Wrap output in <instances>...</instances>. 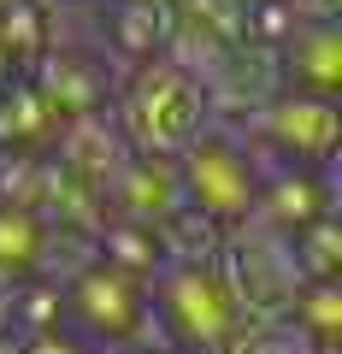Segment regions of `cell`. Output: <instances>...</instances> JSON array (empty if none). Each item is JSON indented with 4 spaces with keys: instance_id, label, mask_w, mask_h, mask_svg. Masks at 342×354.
<instances>
[{
    "instance_id": "10",
    "label": "cell",
    "mask_w": 342,
    "mask_h": 354,
    "mask_svg": "<svg viewBox=\"0 0 342 354\" xmlns=\"http://www.w3.org/2000/svg\"><path fill=\"white\" fill-rule=\"evenodd\" d=\"M30 77H36V88L53 101L59 118L101 113V106L113 101V77H106V65L83 59V53H65V48H48L36 65H30Z\"/></svg>"
},
{
    "instance_id": "15",
    "label": "cell",
    "mask_w": 342,
    "mask_h": 354,
    "mask_svg": "<svg viewBox=\"0 0 342 354\" xmlns=\"http://www.w3.org/2000/svg\"><path fill=\"white\" fill-rule=\"evenodd\" d=\"M283 242H289V260H295L301 278H336V266H342V225H336V213L307 218V225L289 230Z\"/></svg>"
},
{
    "instance_id": "16",
    "label": "cell",
    "mask_w": 342,
    "mask_h": 354,
    "mask_svg": "<svg viewBox=\"0 0 342 354\" xmlns=\"http://www.w3.org/2000/svg\"><path fill=\"white\" fill-rule=\"evenodd\" d=\"M225 354H330V348H319L289 313H272V319H248L225 342Z\"/></svg>"
},
{
    "instance_id": "7",
    "label": "cell",
    "mask_w": 342,
    "mask_h": 354,
    "mask_svg": "<svg viewBox=\"0 0 342 354\" xmlns=\"http://www.w3.org/2000/svg\"><path fill=\"white\" fill-rule=\"evenodd\" d=\"M178 207H183V183H178V160H165V153H130L106 183V218L160 225Z\"/></svg>"
},
{
    "instance_id": "12",
    "label": "cell",
    "mask_w": 342,
    "mask_h": 354,
    "mask_svg": "<svg viewBox=\"0 0 342 354\" xmlns=\"http://www.w3.org/2000/svg\"><path fill=\"white\" fill-rule=\"evenodd\" d=\"M65 118L53 113V101L36 88V77H0V153H48Z\"/></svg>"
},
{
    "instance_id": "4",
    "label": "cell",
    "mask_w": 342,
    "mask_h": 354,
    "mask_svg": "<svg viewBox=\"0 0 342 354\" xmlns=\"http://www.w3.org/2000/svg\"><path fill=\"white\" fill-rule=\"evenodd\" d=\"M65 290V325L77 337H89L95 348H136L153 325V290L148 278L124 272V266L95 254L83 272L59 283Z\"/></svg>"
},
{
    "instance_id": "9",
    "label": "cell",
    "mask_w": 342,
    "mask_h": 354,
    "mask_svg": "<svg viewBox=\"0 0 342 354\" xmlns=\"http://www.w3.org/2000/svg\"><path fill=\"white\" fill-rule=\"evenodd\" d=\"M330 213V165H266L254 218L266 230H301L307 218Z\"/></svg>"
},
{
    "instance_id": "1",
    "label": "cell",
    "mask_w": 342,
    "mask_h": 354,
    "mask_svg": "<svg viewBox=\"0 0 342 354\" xmlns=\"http://www.w3.org/2000/svg\"><path fill=\"white\" fill-rule=\"evenodd\" d=\"M113 113L118 136L130 142V153H165L178 160L207 124H213V101H207L201 77H189L178 59H142L124 71V83H113Z\"/></svg>"
},
{
    "instance_id": "13",
    "label": "cell",
    "mask_w": 342,
    "mask_h": 354,
    "mask_svg": "<svg viewBox=\"0 0 342 354\" xmlns=\"http://www.w3.org/2000/svg\"><path fill=\"white\" fill-rule=\"evenodd\" d=\"M41 248H48V218L0 201V290L41 278Z\"/></svg>"
},
{
    "instance_id": "5",
    "label": "cell",
    "mask_w": 342,
    "mask_h": 354,
    "mask_svg": "<svg viewBox=\"0 0 342 354\" xmlns=\"http://www.w3.org/2000/svg\"><path fill=\"white\" fill-rule=\"evenodd\" d=\"M254 124V148L272 153L278 165H330L342 142V113L330 95H301V88H278Z\"/></svg>"
},
{
    "instance_id": "20",
    "label": "cell",
    "mask_w": 342,
    "mask_h": 354,
    "mask_svg": "<svg viewBox=\"0 0 342 354\" xmlns=\"http://www.w3.org/2000/svg\"><path fill=\"white\" fill-rule=\"evenodd\" d=\"M6 6H18V0H0V12H6Z\"/></svg>"
},
{
    "instance_id": "14",
    "label": "cell",
    "mask_w": 342,
    "mask_h": 354,
    "mask_svg": "<svg viewBox=\"0 0 342 354\" xmlns=\"http://www.w3.org/2000/svg\"><path fill=\"white\" fill-rule=\"evenodd\" d=\"M283 313H289L319 348H336V337H342V283L336 278H301Z\"/></svg>"
},
{
    "instance_id": "19",
    "label": "cell",
    "mask_w": 342,
    "mask_h": 354,
    "mask_svg": "<svg viewBox=\"0 0 342 354\" xmlns=\"http://www.w3.org/2000/svg\"><path fill=\"white\" fill-rule=\"evenodd\" d=\"M106 354H136V348H106Z\"/></svg>"
},
{
    "instance_id": "11",
    "label": "cell",
    "mask_w": 342,
    "mask_h": 354,
    "mask_svg": "<svg viewBox=\"0 0 342 354\" xmlns=\"http://www.w3.org/2000/svg\"><path fill=\"white\" fill-rule=\"evenodd\" d=\"M171 30H178V6L171 0H106L101 6V36L124 65L160 59Z\"/></svg>"
},
{
    "instance_id": "2",
    "label": "cell",
    "mask_w": 342,
    "mask_h": 354,
    "mask_svg": "<svg viewBox=\"0 0 342 354\" xmlns=\"http://www.w3.org/2000/svg\"><path fill=\"white\" fill-rule=\"evenodd\" d=\"M148 290H153V319L189 354H225V342L248 325L218 260H165L148 278Z\"/></svg>"
},
{
    "instance_id": "3",
    "label": "cell",
    "mask_w": 342,
    "mask_h": 354,
    "mask_svg": "<svg viewBox=\"0 0 342 354\" xmlns=\"http://www.w3.org/2000/svg\"><path fill=\"white\" fill-rule=\"evenodd\" d=\"M260 148H248L242 136L218 130V118L178 153V183H183V201L195 207L201 218H213L218 230H236L254 218V201H260Z\"/></svg>"
},
{
    "instance_id": "18",
    "label": "cell",
    "mask_w": 342,
    "mask_h": 354,
    "mask_svg": "<svg viewBox=\"0 0 342 354\" xmlns=\"http://www.w3.org/2000/svg\"><path fill=\"white\" fill-rule=\"evenodd\" d=\"M289 12L295 18H336L342 0H289Z\"/></svg>"
},
{
    "instance_id": "6",
    "label": "cell",
    "mask_w": 342,
    "mask_h": 354,
    "mask_svg": "<svg viewBox=\"0 0 342 354\" xmlns=\"http://www.w3.org/2000/svg\"><path fill=\"white\" fill-rule=\"evenodd\" d=\"M48 160L59 165V171H71L77 183H89V189H101V195H106L113 171L130 160V142L118 136L113 113L101 106V113L65 118V124H59V136H53V148H48Z\"/></svg>"
},
{
    "instance_id": "17",
    "label": "cell",
    "mask_w": 342,
    "mask_h": 354,
    "mask_svg": "<svg viewBox=\"0 0 342 354\" xmlns=\"http://www.w3.org/2000/svg\"><path fill=\"white\" fill-rule=\"evenodd\" d=\"M18 354H101L89 337H77L71 325H48V330H24Z\"/></svg>"
},
{
    "instance_id": "8",
    "label": "cell",
    "mask_w": 342,
    "mask_h": 354,
    "mask_svg": "<svg viewBox=\"0 0 342 354\" xmlns=\"http://www.w3.org/2000/svg\"><path fill=\"white\" fill-rule=\"evenodd\" d=\"M272 53H278L283 88L330 95V101H336V88H342V36H336V18H301Z\"/></svg>"
},
{
    "instance_id": "21",
    "label": "cell",
    "mask_w": 342,
    "mask_h": 354,
    "mask_svg": "<svg viewBox=\"0 0 342 354\" xmlns=\"http://www.w3.org/2000/svg\"><path fill=\"white\" fill-rule=\"evenodd\" d=\"M171 6H178V0H171Z\"/></svg>"
}]
</instances>
